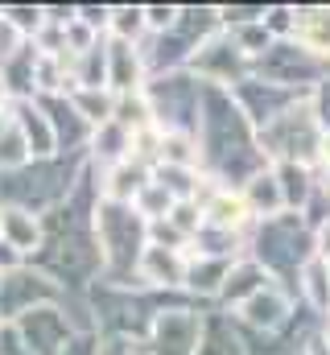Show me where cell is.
Instances as JSON below:
<instances>
[{"mask_svg": "<svg viewBox=\"0 0 330 355\" xmlns=\"http://www.w3.org/2000/svg\"><path fill=\"white\" fill-rule=\"evenodd\" d=\"M8 103H12V91H8V83L0 79V107H8Z\"/></svg>", "mask_w": 330, "mask_h": 355, "instance_id": "cell-15", "label": "cell"}, {"mask_svg": "<svg viewBox=\"0 0 330 355\" xmlns=\"http://www.w3.org/2000/svg\"><path fill=\"white\" fill-rule=\"evenodd\" d=\"M58 302V285L50 272H33V268H17L8 277H0V318L17 322L21 314L37 310V306H54Z\"/></svg>", "mask_w": 330, "mask_h": 355, "instance_id": "cell-1", "label": "cell"}, {"mask_svg": "<svg viewBox=\"0 0 330 355\" xmlns=\"http://www.w3.org/2000/svg\"><path fill=\"white\" fill-rule=\"evenodd\" d=\"M4 327H8V322H4V318H0V331H4Z\"/></svg>", "mask_w": 330, "mask_h": 355, "instance_id": "cell-17", "label": "cell"}, {"mask_svg": "<svg viewBox=\"0 0 330 355\" xmlns=\"http://www.w3.org/2000/svg\"><path fill=\"white\" fill-rule=\"evenodd\" d=\"M107 29H112V42H132L137 46V37L145 29V8H128V4L112 8L107 12Z\"/></svg>", "mask_w": 330, "mask_h": 355, "instance_id": "cell-11", "label": "cell"}, {"mask_svg": "<svg viewBox=\"0 0 330 355\" xmlns=\"http://www.w3.org/2000/svg\"><path fill=\"white\" fill-rule=\"evenodd\" d=\"M17 268H25V257L0 240V277H8V272H17Z\"/></svg>", "mask_w": 330, "mask_h": 355, "instance_id": "cell-14", "label": "cell"}, {"mask_svg": "<svg viewBox=\"0 0 330 355\" xmlns=\"http://www.w3.org/2000/svg\"><path fill=\"white\" fill-rule=\"evenodd\" d=\"M25 50H29V37H25V33H21V29L0 12V71H4L8 62H17Z\"/></svg>", "mask_w": 330, "mask_h": 355, "instance_id": "cell-12", "label": "cell"}, {"mask_svg": "<svg viewBox=\"0 0 330 355\" xmlns=\"http://www.w3.org/2000/svg\"><path fill=\"white\" fill-rule=\"evenodd\" d=\"M141 277L153 281V285H182L186 281V257L177 248L145 244V252H141Z\"/></svg>", "mask_w": 330, "mask_h": 355, "instance_id": "cell-7", "label": "cell"}, {"mask_svg": "<svg viewBox=\"0 0 330 355\" xmlns=\"http://www.w3.org/2000/svg\"><path fill=\"white\" fill-rule=\"evenodd\" d=\"M8 128V107H0V132Z\"/></svg>", "mask_w": 330, "mask_h": 355, "instance_id": "cell-16", "label": "cell"}, {"mask_svg": "<svg viewBox=\"0 0 330 355\" xmlns=\"http://www.w3.org/2000/svg\"><path fill=\"white\" fill-rule=\"evenodd\" d=\"M240 198H244L248 215H256V219H277L285 211V194H281V182L272 170H260V174L248 178Z\"/></svg>", "mask_w": 330, "mask_h": 355, "instance_id": "cell-6", "label": "cell"}, {"mask_svg": "<svg viewBox=\"0 0 330 355\" xmlns=\"http://www.w3.org/2000/svg\"><path fill=\"white\" fill-rule=\"evenodd\" d=\"M8 327L17 331V339L25 343L29 355H62L71 347V339H75L71 335V322H67V314L58 306H37V310L21 314Z\"/></svg>", "mask_w": 330, "mask_h": 355, "instance_id": "cell-2", "label": "cell"}, {"mask_svg": "<svg viewBox=\"0 0 330 355\" xmlns=\"http://www.w3.org/2000/svg\"><path fill=\"white\" fill-rule=\"evenodd\" d=\"M67 103L75 107V116H79L82 124H91V128H99V124H107L116 116V95L107 87H75L67 95Z\"/></svg>", "mask_w": 330, "mask_h": 355, "instance_id": "cell-8", "label": "cell"}, {"mask_svg": "<svg viewBox=\"0 0 330 355\" xmlns=\"http://www.w3.org/2000/svg\"><path fill=\"white\" fill-rule=\"evenodd\" d=\"M0 240L8 248H17L25 261L29 257H42V244H46V223L42 215L33 211H21V207H0Z\"/></svg>", "mask_w": 330, "mask_h": 355, "instance_id": "cell-5", "label": "cell"}, {"mask_svg": "<svg viewBox=\"0 0 330 355\" xmlns=\"http://www.w3.org/2000/svg\"><path fill=\"white\" fill-rule=\"evenodd\" d=\"M173 25H177V8H162V4L145 8V29H157V33H169Z\"/></svg>", "mask_w": 330, "mask_h": 355, "instance_id": "cell-13", "label": "cell"}, {"mask_svg": "<svg viewBox=\"0 0 330 355\" xmlns=\"http://www.w3.org/2000/svg\"><path fill=\"white\" fill-rule=\"evenodd\" d=\"M25 166H33V153H29L25 137L17 132V124H12V116H8V128L0 132V178L17 174V170H25Z\"/></svg>", "mask_w": 330, "mask_h": 355, "instance_id": "cell-10", "label": "cell"}, {"mask_svg": "<svg viewBox=\"0 0 330 355\" xmlns=\"http://www.w3.org/2000/svg\"><path fill=\"white\" fill-rule=\"evenodd\" d=\"M8 116H12L17 132L25 137L33 162H54V153H58V137H54V124H50L46 107H42L37 99H12V103H8Z\"/></svg>", "mask_w": 330, "mask_h": 355, "instance_id": "cell-4", "label": "cell"}, {"mask_svg": "<svg viewBox=\"0 0 330 355\" xmlns=\"http://www.w3.org/2000/svg\"><path fill=\"white\" fill-rule=\"evenodd\" d=\"M240 314H244L252 327H277L289 314V297L277 285H264V289H256L244 306H240Z\"/></svg>", "mask_w": 330, "mask_h": 355, "instance_id": "cell-9", "label": "cell"}, {"mask_svg": "<svg viewBox=\"0 0 330 355\" xmlns=\"http://www.w3.org/2000/svg\"><path fill=\"white\" fill-rule=\"evenodd\" d=\"M202 347V318L190 310H162L153 318L149 355H198Z\"/></svg>", "mask_w": 330, "mask_h": 355, "instance_id": "cell-3", "label": "cell"}]
</instances>
